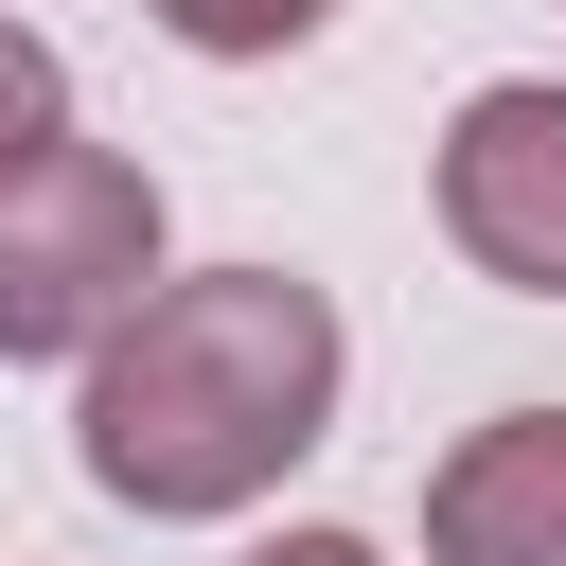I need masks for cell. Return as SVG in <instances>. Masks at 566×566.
Masks as SVG:
<instances>
[{"instance_id": "6da1fadb", "label": "cell", "mask_w": 566, "mask_h": 566, "mask_svg": "<svg viewBox=\"0 0 566 566\" xmlns=\"http://www.w3.org/2000/svg\"><path fill=\"white\" fill-rule=\"evenodd\" d=\"M336 389H354V336L301 265H177L71 389V460L106 513L142 531H212L248 495H283L318 442H336Z\"/></svg>"}, {"instance_id": "7a4b0ae2", "label": "cell", "mask_w": 566, "mask_h": 566, "mask_svg": "<svg viewBox=\"0 0 566 566\" xmlns=\"http://www.w3.org/2000/svg\"><path fill=\"white\" fill-rule=\"evenodd\" d=\"M159 283H177V265H159V177H142L124 142L71 124L53 159L0 177V354H18V371H53V354L88 371Z\"/></svg>"}, {"instance_id": "3957f363", "label": "cell", "mask_w": 566, "mask_h": 566, "mask_svg": "<svg viewBox=\"0 0 566 566\" xmlns=\"http://www.w3.org/2000/svg\"><path fill=\"white\" fill-rule=\"evenodd\" d=\"M442 248L513 301H566V88L548 71H495L460 88L442 124Z\"/></svg>"}, {"instance_id": "277c9868", "label": "cell", "mask_w": 566, "mask_h": 566, "mask_svg": "<svg viewBox=\"0 0 566 566\" xmlns=\"http://www.w3.org/2000/svg\"><path fill=\"white\" fill-rule=\"evenodd\" d=\"M424 566H566V407H495L442 442Z\"/></svg>"}, {"instance_id": "5b68a950", "label": "cell", "mask_w": 566, "mask_h": 566, "mask_svg": "<svg viewBox=\"0 0 566 566\" xmlns=\"http://www.w3.org/2000/svg\"><path fill=\"white\" fill-rule=\"evenodd\" d=\"M159 35L212 53V71H283L301 35H336V0H159Z\"/></svg>"}, {"instance_id": "8992f818", "label": "cell", "mask_w": 566, "mask_h": 566, "mask_svg": "<svg viewBox=\"0 0 566 566\" xmlns=\"http://www.w3.org/2000/svg\"><path fill=\"white\" fill-rule=\"evenodd\" d=\"M53 142H71V71H53V35H35V18H0V177H18V159H53Z\"/></svg>"}, {"instance_id": "52a82bcc", "label": "cell", "mask_w": 566, "mask_h": 566, "mask_svg": "<svg viewBox=\"0 0 566 566\" xmlns=\"http://www.w3.org/2000/svg\"><path fill=\"white\" fill-rule=\"evenodd\" d=\"M248 566H389V548H371V531H265Z\"/></svg>"}]
</instances>
